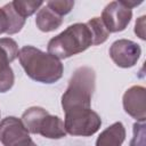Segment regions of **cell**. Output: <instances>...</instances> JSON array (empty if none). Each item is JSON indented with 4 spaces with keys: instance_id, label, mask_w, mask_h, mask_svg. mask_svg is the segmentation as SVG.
<instances>
[{
    "instance_id": "cell-1",
    "label": "cell",
    "mask_w": 146,
    "mask_h": 146,
    "mask_svg": "<svg viewBox=\"0 0 146 146\" xmlns=\"http://www.w3.org/2000/svg\"><path fill=\"white\" fill-rule=\"evenodd\" d=\"M18 58L25 73L38 82L54 83L63 75L64 68L60 59L35 47H23L18 51Z\"/></svg>"
},
{
    "instance_id": "cell-2",
    "label": "cell",
    "mask_w": 146,
    "mask_h": 146,
    "mask_svg": "<svg viewBox=\"0 0 146 146\" xmlns=\"http://www.w3.org/2000/svg\"><path fill=\"white\" fill-rule=\"evenodd\" d=\"M96 74L91 67L82 66L73 73L66 91L62 96V107L65 113L91 108V97L95 90Z\"/></svg>"
},
{
    "instance_id": "cell-3",
    "label": "cell",
    "mask_w": 146,
    "mask_h": 146,
    "mask_svg": "<svg viewBox=\"0 0 146 146\" xmlns=\"http://www.w3.org/2000/svg\"><path fill=\"white\" fill-rule=\"evenodd\" d=\"M92 44V34L88 24L76 23L70 25L48 42V52L58 59H63L82 52Z\"/></svg>"
},
{
    "instance_id": "cell-4",
    "label": "cell",
    "mask_w": 146,
    "mask_h": 146,
    "mask_svg": "<svg viewBox=\"0 0 146 146\" xmlns=\"http://www.w3.org/2000/svg\"><path fill=\"white\" fill-rule=\"evenodd\" d=\"M22 122L26 130L34 135H41L50 139H59L66 136L64 121L49 114L42 107H30L22 115Z\"/></svg>"
},
{
    "instance_id": "cell-5",
    "label": "cell",
    "mask_w": 146,
    "mask_h": 146,
    "mask_svg": "<svg viewBox=\"0 0 146 146\" xmlns=\"http://www.w3.org/2000/svg\"><path fill=\"white\" fill-rule=\"evenodd\" d=\"M100 116L91 108L65 113L64 125L66 133L73 136H91L100 128Z\"/></svg>"
},
{
    "instance_id": "cell-6",
    "label": "cell",
    "mask_w": 146,
    "mask_h": 146,
    "mask_svg": "<svg viewBox=\"0 0 146 146\" xmlns=\"http://www.w3.org/2000/svg\"><path fill=\"white\" fill-rule=\"evenodd\" d=\"M0 141L3 146L34 145L22 120L15 116H8L0 122Z\"/></svg>"
},
{
    "instance_id": "cell-7",
    "label": "cell",
    "mask_w": 146,
    "mask_h": 146,
    "mask_svg": "<svg viewBox=\"0 0 146 146\" xmlns=\"http://www.w3.org/2000/svg\"><path fill=\"white\" fill-rule=\"evenodd\" d=\"M132 17V9L125 3V0L113 1L108 3L102 13V22L108 32L123 31Z\"/></svg>"
},
{
    "instance_id": "cell-8",
    "label": "cell",
    "mask_w": 146,
    "mask_h": 146,
    "mask_svg": "<svg viewBox=\"0 0 146 146\" xmlns=\"http://www.w3.org/2000/svg\"><path fill=\"white\" fill-rule=\"evenodd\" d=\"M141 49L139 44L131 40L120 39L112 43L110 48V56L112 60L120 67H131L139 59Z\"/></svg>"
},
{
    "instance_id": "cell-9",
    "label": "cell",
    "mask_w": 146,
    "mask_h": 146,
    "mask_svg": "<svg viewBox=\"0 0 146 146\" xmlns=\"http://www.w3.org/2000/svg\"><path fill=\"white\" fill-rule=\"evenodd\" d=\"M124 111L137 120V122H145L146 119V90L141 86H133L129 88L123 95Z\"/></svg>"
},
{
    "instance_id": "cell-10",
    "label": "cell",
    "mask_w": 146,
    "mask_h": 146,
    "mask_svg": "<svg viewBox=\"0 0 146 146\" xmlns=\"http://www.w3.org/2000/svg\"><path fill=\"white\" fill-rule=\"evenodd\" d=\"M25 19L15 10L11 2L0 8V34H15L22 30Z\"/></svg>"
},
{
    "instance_id": "cell-11",
    "label": "cell",
    "mask_w": 146,
    "mask_h": 146,
    "mask_svg": "<svg viewBox=\"0 0 146 146\" xmlns=\"http://www.w3.org/2000/svg\"><path fill=\"white\" fill-rule=\"evenodd\" d=\"M63 16L58 15L54 9H51L47 3L39 9L35 18V24L38 29L42 32H50L58 29L63 23Z\"/></svg>"
},
{
    "instance_id": "cell-12",
    "label": "cell",
    "mask_w": 146,
    "mask_h": 146,
    "mask_svg": "<svg viewBox=\"0 0 146 146\" xmlns=\"http://www.w3.org/2000/svg\"><path fill=\"white\" fill-rule=\"evenodd\" d=\"M125 138V129L121 122L106 128L97 138L96 146H121Z\"/></svg>"
},
{
    "instance_id": "cell-13",
    "label": "cell",
    "mask_w": 146,
    "mask_h": 146,
    "mask_svg": "<svg viewBox=\"0 0 146 146\" xmlns=\"http://www.w3.org/2000/svg\"><path fill=\"white\" fill-rule=\"evenodd\" d=\"M18 46L11 38L0 39V63L10 64L16 57H18Z\"/></svg>"
},
{
    "instance_id": "cell-14",
    "label": "cell",
    "mask_w": 146,
    "mask_h": 146,
    "mask_svg": "<svg viewBox=\"0 0 146 146\" xmlns=\"http://www.w3.org/2000/svg\"><path fill=\"white\" fill-rule=\"evenodd\" d=\"M91 34H92V40H94V44H100L103 42H105L108 38V31L106 30L104 23L102 22L100 17H94L90 21L87 22Z\"/></svg>"
},
{
    "instance_id": "cell-15",
    "label": "cell",
    "mask_w": 146,
    "mask_h": 146,
    "mask_svg": "<svg viewBox=\"0 0 146 146\" xmlns=\"http://www.w3.org/2000/svg\"><path fill=\"white\" fill-rule=\"evenodd\" d=\"M15 10L25 19L26 17L31 16L33 13L36 11V9H39L41 6H43L44 3L42 1H13L11 2Z\"/></svg>"
},
{
    "instance_id": "cell-16",
    "label": "cell",
    "mask_w": 146,
    "mask_h": 146,
    "mask_svg": "<svg viewBox=\"0 0 146 146\" xmlns=\"http://www.w3.org/2000/svg\"><path fill=\"white\" fill-rule=\"evenodd\" d=\"M15 78L9 64L0 63V92L8 91L14 84Z\"/></svg>"
},
{
    "instance_id": "cell-17",
    "label": "cell",
    "mask_w": 146,
    "mask_h": 146,
    "mask_svg": "<svg viewBox=\"0 0 146 146\" xmlns=\"http://www.w3.org/2000/svg\"><path fill=\"white\" fill-rule=\"evenodd\" d=\"M130 146H145V123L136 122L133 124V138Z\"/></svg>"
},
{
    "instance_id": "cell-18",
    "label": "cell",
    "mask_w": 146,
    "mask_h": 146,
    "mask_svg": "<svg viewBox=\"0 0 146 146\" xmlns=\"http://www.w3.org/2000/svg\"><path fill=\"white\" fill-rule=\"evenodd\" d=\"M47 5L51 9H54L58 15L64 16L71 11L74 6V1H48Z\"/></svg>"
},
{
    "instance_id": "cell-19",
    "label": "cell",
    "mask_w": 146,
    "mask_h": 146,
    "mask_svg": "<svg viewBox=\"0 0 146 146\" xmlns=\"http://www.w3.org/2000/svg\"><path fill=\"white\" fill-rule=\"evenodd\" d=\"M145 16L139 17L135 25V33L143 40L145 39Z\"/></svg>"
},
{
    "instance_id": "cell-20",
    "label": "cell",
    "mask_w": 146,
    "mask_h": 146,
    "mask_svg": "<svg viewBox=\"0 0 146 146\" xmlns=\"http://www.w3.org/2000/svg\"><path fill=\"white\" fill-rule=\"evenodd\" d=\"M33 146H36V145H35V144H34V145H33Z\"/></svg>"
}]
</instances>
